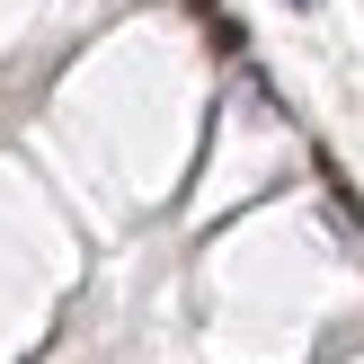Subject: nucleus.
Here are the masks:
<instances>
[{
	"mask_svg": "<svg viewBox=\"0 0 364 364\" xmlns=\"http://www.w3.org/2000/svg\"><path fill=\"white\" fill-rule=\"evenodd\" d=\"M320 187H329V205H338V223H347V231H364V196L347 187V169H338L329 151H320Z\"/></svg>",
	"mask_w": 364,
	"mask_h": 364,
	"instance_id": "nucleus-1",
	"label": "nucleus"
},
{
	"mask_svg": "<svg viewBox=\"0 0 364 364\" xmlns=\"http://www.w3.org/2000/svg\"><path fill=\"white\" fill-rule=\"evenodd\" d=\"M205 36H213L223 63H240V53H249V27H240V18H205Z\"/></svg>",
	"mask_w": 364,
	"mask_h": 364,
	"instance_id": "nucleus-2",
	"label": "nucleus"
},
{
	"mask_svg": "<svg viewBox=\"0 0 364 364\" xmlns=\"http://www.w3.org/2000/svg\"><path fill=\"white\" fill-rule=\"evenodd\" d=\"M187 9H196V18H223V0H187Z\"/></svg>",
	"mask_w": 364,
	"mask_h": 364,
	"instance_id": "nucleus-3",
	"label": "nucleus"
},
{
	"mask_svg": "<svg viewBox=\"0 0 364 364\" xmlns=\"http://www.w3.org/2000/svg\"><path fill=\"white\" fill-rule=\"evenodd\" d=\"M284 9H320V0H284Z\"/></svg>",
	"mask_w": 364,
	"mask_h": 364,
	"instance_id": "nucleus-4",
	"label": "nucleus"
}]
</instances>
